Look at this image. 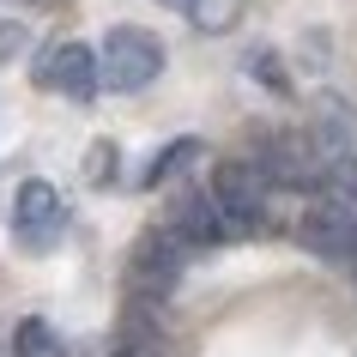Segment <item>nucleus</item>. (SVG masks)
I'll use <instances>...</instances> for the list:
<instances>
[{"mask_svg":"<svg viewBox=\"0 0 357 357\" xmlns=\"http://www.w3.org/2000/svg\"><path fill=\"white\" fill-rule=\"evenodd\" d=\"M13 230H19V243L31 255L55 248V236H61V188L55 182H43V176L19 182V194H13Z\"/></svg>","mask_w":357,"mask_h":357,"instance_id":"obj_6","label":"nucleus"},{"mask_svg":"<svg viewBox=\"0 0 357 357\" xmlns=\"http://www.w3.org/2000/svg\"><path fill=\"white\" fill-rule=\"evenodd\" d=\"M188 236H176V230H146L139 243H133L128 255V284L133 297H169L176 284H182V273H188Z\"/></svg>","mask_w":357,"mask_h":357,"instance_id":"obj_1","label":"nucleus"},{"mask_svg":"<svg viewBox=\"0 0 357 357\" xmlns=\"http://www.w3.org/2000/svg\"><path fill=\"white\" fill-rule=\"evenodd\" d=\"M164 6H188V0H164Z\"/></svg>","mask_w":357,"mask_h":357,"instance_id":"obj_14","label":"nucleus"},{"mask_svg":"<svg viewBox=\"0 0 357 357\" xmlns=\"http://www.w3.org/2000/svg\"><path fill=\"white\" fill-rule=\"evenodd\" d=\"M297 243L339 273H357V212L351 206H309L297 218Z\"/></svg>","mask_w":357,"mask_h":357,"instance_id":"obj_5","label":"nucleus"},{"mask_svg":"<svg viewBox=\"0 0 357 357\" xmlns=\"http://www.w3.org/2000/svg\"><path fill=\"white\" fill-rule=\"evenodd\" d=\"M37 79L49 85V91L73 97V103H91V97L103 91V61H97L85 43H55V49L43 55Z\"/></svg>","mask_w":357,"mask_h":357,"instance_id":"obj_7","label":"nucleus"},{"mask_svg":"<svg viewBox=\"0 0 357 357\" xmlns=\"http://www.w3.org/2000/svg\"><path fill=\"white\" fill-rule=\"evenodd\" d=\"M243 6L248 0H188L182 13H188V24L200 31V37H225V31L243 24Z\"/></svg>","mask_w":357,"mask_h":357,"instance_id":"obj_9","label":"nucleus"},{"mask_svg":"<svg viewBox=\"0 0 357 357\" xmlns=\"http://www.w3.org/2000/svg\"><path fill=\"white\" fill-rule=\"evenodd\" d=\"M169 230L176 236H188L194 248H218V243H236V230H230L225 206H218V194L212 188H182L169 200Z\"/></svg>","mask_w":357,"mask_h":357,"instance_id":"obj_8","label":"nucleus"},{"mask_svg":"<svg viewBox=\"0 0 357 357\" xmlns=\"http://www.w3.org/2000/svg\"><path fill=\"white\" fill-rule=\"evenodd\" d=\"M194 158H200V139H188V133H182V139H169V146L146 164V176H139V182H146V188H169V182H176Z\"/></svg>","mask_w":357,"mask_h":357,"instance_id":"obj_10","label":"nucleus"},{"mask_svg":"<svg viewBox=\"0 0 357 357\" xmlns=\"http://www.w3.org/2000/svg\"><path fill=\"white\" fill-rule=\"evenodd\" d=\"M255 164L266 169V182L279 188H327V164L315 158V146L303 133H261Z\"/></svg>","mask_w":357,"mask_h":357,"instance_id":"obj_4","label":"nucleus"},{"mask_svg":"<svg viewBox=\"0 0 357 357\" xmlns=\"http://www.w3.org/2000/svg\"><path fill=\"white\" fill-rule=\"evenodd\" d=\"M243 67H248V73H261V79H266V91H279V97H291V79H284L279 55H266V49H255V55H248Z\"/></svg>","mask_w":357,"mask_h":357,"instance_id":"obj_13","label":"nucleus"},{"mask_svg":"<svg viewBox=\"0 0 357 357\" xmlns=\"http://www.w3.org/2000/svg\"><path fill=\"white\" fill-rule=\"evenodd\" d=\"M327 194L339 206H357V158H333L327 164Z\"/></svg>","mask_w":357,"mask_h":357,"instance_id":"obj_12","label":"nucleus"},{"mask_svg":"<svg viewBox=\"0 0 357 357\" xmlns=\"http://www.w3.org/2000/svg\"><path fill=\"white\" fill-rule=\"evenodd\" d=\"M13 357H61V333L43 315H24L13 327Z\"/></svg>","mask_w":357,"mask_h":357,"instance_id":"obj_11","label":"nucleus"},{"mask_svg":"<svg viewBox=\"0 0 357 357\" xmlns=\"http://www.w3.org/2000/svg\"><path fill=\"white\" fill-rule=\"evenodd\" d=\"M212 194H218L236 236H261L266 230V169L261 164H243V158L212 164Z\"/></svg>","mask_w":357,"mask_h":357,"instance_id":"obj_3","label":"nucleus"},{"mask_svg":"<svg viewBox=\"0 0 357 357\" xmlns=\"http://www.w3.org/2000/svg\"><path fill=\"white\" fill-rule=\"evenodd\" d=\"M103 85L109 91H146L151 79L164 73V43L139 31V24H115L109 37H103Z\"/></svg>","mask_w":357,"mask_h":357,"instance_id":"obj_2","label":"nucleus"}]
</instances>
